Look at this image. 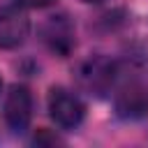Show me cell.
<instances>
[{
	"label": "cell",
	"mask_w": 148,
	"mask_h": 148,
	"mask_svg": "<svg viewBox=\"0 0 148 148\" xmlns=\"http://www.w3.org/2000/svg\"><path fill=\"white\" fill-rule=\"evenodd\" d=\"M32 143L35 146H42V143H49V146H56V143H62L56 134H49L46 130H39L37 134H35V139H32Z\"/></svg>",
	"instance_id": "8"
},
{
	"label": "cell",
	"mask_w": 148,
	"mask_h": 148,
	"mask_svg": "<svg viewBox=\"0 0 148 148\" xmlns=\"http://www.w3.org/2000/svg\"><path fill=\"white\" fill-rule=\"evenodd\" d=\"M30 21L16 5H0V49H16L25 42Z\"/></svg>",
	"instance_id": "6"
},
{
	"label": "cell",
	"mask_w": 148,
	"mask_h": 148,
	"mask_svg": "<svg viewBox=\"0 0 148 148\" xmlns=\"http://www.w3.org/2000/svg\"><path fill=\"white\" fill-rule=\"evenodd\" d=\"M56 0H14L16 7L21 9H44V7H51Z\"/></svg>",
	"instance_id": "7"
},
{
	"label": "cell",
	"mask_w": 148,
	"mask_h": 148,
	"mask_svg": "<svg viewBox=\"0 0 148 148\" xmlns=\"http://www.w3.org/2000/svg\"><path fill=\"white\" fill-rule=\"evenodd\" d=\"M0 88H2V81H0Z\"/></svg>",
	"instance_id": "10"
},
{
	"label": "cell",
	"mask_w": 148,
	"mask_h": 148,
	"mask_svg": "<svg viewBox=\"0 0 148 148\" xmlns=\"http://www.w3.org/2000/svg\"><path fill=\"white\" fill-rule=\"evenodd\" d=\"M42 42L46 44V49L60 58H67L74 46H76V35H74V25L65 14H56L49 16L42 25Z\"/></svg>",
	"instance_id": "4"
},
{
	"label": "cell",
	"mask_w": 148,
	"mask_h": 148,
	"mask_svg": "<svg viewBox=\"0 0 148 148\" xmlns=\"http://www.w3.org/2000/svg\"><path fill=\"white\" fill-rule=\"evenodd\" d=\"M83 2H90V5H99V2H106V0H83Z\"/></svg>",
	"instance_id": "9"
},
{
	"label": "cell",
	"mask_w": 148,
	"mask_h": 148,
	"mask_svg": "<svg viewBox=\"0 0 148 148\" xmlns=\"http://www.w3.org/2000/svg\"><path fill=\"white\" fill-rule=\"evenodd\" d=\"M123 74V72H120ZM113 86V104L120 118L136 120L148 113V83L139 76H120Z\"/></svg>",
	"instance_id": "1"
},
{
	"label": "cell",
	"mask_w": 148,
	"mask_h": 148,
	"mask_svg": "<svg viewBox=\"0 0 148 148\" xmlns=\"http://www.w3.org/2000/svg\"><path fill=\"white\" fill-rule=\"evenodd\" d=\"M49 116L51 120L62 127V130H74L83 123V116H86V106L81 102V97L62 86L58 88H51L49 90Z\"/></svg>",
	"instance_id": "3"
},
{
	"label": "cell",
	"mask_w": 148,
	"mask_h": 148,
	"mask_svg": "<svg viewBox=\"0 0 148 148\" xmlns=\"http://www.w3.org/2000/svg\"><path fill=\"white\" fill-rule=\"evenodd\" d=\"M2 116L5 123L12 132L21 134L28 130L30 120H32V95L25 86H12L5 104H2Z\"/></svg>",
	"instance_id": "5"
},
{
	"label": "cell",
	"mask_w": 148,
	"mask_h": 148,
	"mask_svg": "<svg viewBox=\"0 0 148 148\" xmlns=\"http://www.w3.org/2000/svg\"><path fill=\"white\" fill-rule=\"evenodd\" d=\"M118 74H120V67L113 60L95 56V58H88L86 62H81V67L76 72V79H79V86L86 92L102 97V95L113 90Z\"/></svg>",
	"instance_id": "2"
}]
</instances>
